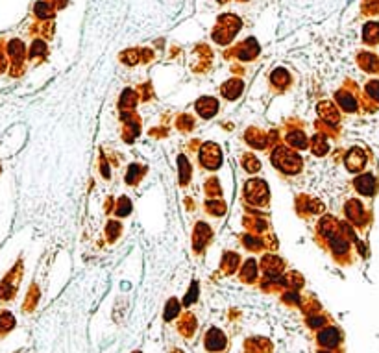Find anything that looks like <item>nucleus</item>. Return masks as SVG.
<instances>
[{"label": "nucleus", "instance_id": "20e7f679", "mask_svg": "<svg viewBox=\"0 0 379 353\" xmlns=\"http://www.w3.org/2000/svg\"><path fill=\"white\" fill-rule=\"evenodd\" d=\"M257 54H259V45L253 37L243 41L241 46L235 50V56L241 59V61H252V59H253Z\"/></svg>", "mask_w": 379, "mask_h": 353}, {"label": "nucleus", "instance_id": "2eb2a0df", "mask_svg": "<svg viewBox=\"0 0 379 353\" xmlns=\"http://www.w3.org/2000/svg\"><path fill=\"white\" fill-rule=\"evenodd\" d=\"M287 143L292 148H307V135L303 133V131H290V133H287Z\"/></svg>", "mask_w": 379, "mask_h": 353}, {"label": "nucleus", "instance_id": "ea45409f", "mask_svg": "<svg viewBox=\"0 0 379 353\" xmlns=\"http://www.w3.org/2000/svg\"><path fill=\"white\" fill-rule=\"evenodd\" d=\"M239 2H246V0H239Z\"/></svg>", "mask_w": 379, "mask_h": 353}, {"label": "nucleus", "instance_id": "c756f323", "mask_svg": "<svg viewBox=\"0 0 379 353\" xmlns=\"http://www.w3.org/2000/svg\"><path fill=\"white\" fill-rule=\"evenodd\" d=\"M313 152L316 155H324L327 152V145L324 141H320V135H316L315 141H313Z\"/></svg>", "mask_w": 379, "mask_h": 353}, {"label": "nucleus", "instance_id": "f03ea898", "mask_svg": "<svg viewBox=\"0 0 379 353\" xmlns=\"http://www.w3.org/2000/svg\"><path fill=\"white\" fill-rule=\"evenodd\" d=\"M244 196L253 206H261L268 198V187L261 179H250L244 185Z\"/></svg>", "mask_w": 379, "mask_h": 353}, {"label": "nucleus", "instance_id": "c85d7f7f", "mask_svg": "<svg viewBox=\"0 0 379 353\" xmlns=\"http://www.w3.org/2000/svg\"><path fill=\"white\" fill-rule=\"evenodd\" d=\"M119 235H121V222L109 220V224H107V237H109V240H115Z\"/></svg>", "mask_w": 379, "mask_h": 353}, {"label": "nucleus", "instance_id": "5701e85b", "mask_svg": "<svg viewBox=\"0 0 379 353\" xmlns=\"http://www.w3.org/2000/svg\"><path fill=\"white\" fill-rule=\"evenodd\" d=\"M117 216H126L131 213V202H129L126 196H122L119 202H117V209H115Z\"/></svg>", "mask_w": 379, "mask_h": 353}, {"label": "nucleus", "instance_id": "9b49d317", "mask_svg": "<svg viewBox=\"0 0 379 353\" xmlns=\"http://www.w3.org/2000/svg\"><path fill=\"white\" fill-rule=\"evenodd\" d=\"M261 265H263V270H265V274L266 276H278L281 272V259H278L276 255H265L263 257V261H261Z\"/></svg>", "mask_w": 379, "mask_h": 353}, {"label": "nucleus", "instance_id": "dca6fc26", "mask_svg": "<svg viewBox=\"0 0 379 353\" xmlns=\"http://www.w3.org/2000/svg\"><path fill=\"white\" fill-rule=\"evenodd\" d=\"M241 277H243V281H255V277H257V266H255V261L253 259H248V261L244 263L243 270H241Z\"/></svg>", "mask_w": 379, "mask_h": 353}, {"label": "nucleus", "instance_id": "393cba45", "mask_svg": "<svg viewBox=\"0 0 379 353\" xmlns=\"http://www.w3.org/2000/svg\"><path fill=\"white\" fill-rule=\"evenodd\" d=\"M346 161H348V169L349 170H357V169H361V167H363V155L359 154L357 150H353V152L348 155V159H346Z\"/></svg>", "mask_w": 379, "mask_h": 353}, {"label": "nucleus", "instance_id": "a211bd4d", "mask_svg": "<svg viewBox=\"0 0 379 353\" xmlns=\"http://www.w3.org/2000/svg\"><path fill=\"white\" fill-rule=\"evenodd\" d=\"M178 167H180V181H182V185H185L190 179V165L185 155L178 157Z\"/></svg>", "mask_w": 379, "mask_h": 353}, {"label": "nucleus", "instance_id": "f704fd0d", "mask_svg": "<svg viewBox=\"0 0 379 353\" xmlns=\"http://www.w3.org/2000/svg\"><path fill=\"white\" fill-rule=\"evenodd\" d=\"M244 246H248V248H252V250H259V248L263 246V242H261L257 237L246 235V237H244Z\"/></svg>", "mask_w": 379, "mask_h": 353}, {"label": "nucleus", "instance_id": "423d86ee", "mask_svg": "<svg viewBox=\"0 0 379 353\" xmlns=\"http://www.w3.org/2000/svg\"><path fill=\"white\" fill-rule=\"evenodd\" d=\"M196 111L200 117L204 118H211L215 117V113L219 111V100L213 98V96H204L196 102Z\"/></svg>", "mask_w": 379, "mask_h": 353}, {"label": "nucleus", "instance_id": "58836bf2", "mask_svg": "<svg viewBox=\"0 0 379 353\" xmlns=\"http://www.w3.org/2000/svg\"><path fill=\"white\" fill-rule=\"evenodd\" d=\"M219 4H226V2H229V0H217Z\"/></svg>", "mask_w": 379, "mask_h": 353}, {"label": "nucleus", "instance_id": "bb28decb", "mask_svg": "<svg viewBox=\"0 0 379 353\" xmlns=\"http://www.w3.org/2000/svg\"><path fill=\"white\" fill-rule=\"evenodd\" d=\"M141 52L139 50H128V52H124V54L121 56L122 58V61L126 63V65H135L139 59H141Z\"/></svg>", "mask_w": 379, "mask_h": 353}, {"label": "nucleus", "instance_id": "f3484780", "mask_svg": "<svg viewBox=\"0 0 379 353\" xmlns=\"http://www.w3.org/2000/svg\"><path fill=\"white\" fill-rule=\"evenodd\" d=\"M270 80H272V84L276 85V87H287V85L290 84V74H288L285 69H276L272 72Z\"/></svg>", "mask_w": 379, "mask_h": 353}, {"label": "nucleus", "instance_id": "2f4dec72", "mask_svg": "<svg viewBox=\"0 0 379 353\" xmlns=\"http://www.w3.org/2000/svg\"><path fill=\"white\" fill-rule=\"evenodd\" d=\"M13 316L9 315V313H2L0 315V329H9V327H13Z\"/></svg>", "mask_w": 379, "mask_h": 353}, {"label": "nucleus", "instance_id": "a878e982", "mask_svg": "<svg viewBox=\"0 0 379 353\" xmlns=\"http://www.w3.org/2000/svg\"><path fill=\"white\" fill-rule=\"evenodd\" d=\"M45 54H46V45L41 41V39H35V41L32 43L30 58H35V56H45Z\"/></svg>", "mask_w": 379, "mask_h": 353}, {"label": "nucleus", "instance_id": "0eeeda50", "mask_svg": "<svg viewBox=\"0 0 379 353\" xmlns=\"http://www.w3.org/2000/svg\"><path fill=\"white\" fill-rule=\"evenodd\" d=\"M211 237V230H209V226L204 222H198L196 228H194V235H192V244H194V250L200 252L202 248L205 246V242L209 240Z\"/></svg>", "mask_w": 379, "mask_h": 353}, {"label": "nucleus", "instance_id": "4c0bfd02", "mask_svg": "<svg viewBox=\"0 0 379 353\" xmlns=\"http://www.w3.org/2000/svg\"><path fill=\"white\" fill-rule=\"evenodd\" d=\"M50 4L54 6V9H61V8H65L68 4V0H48Z\"/></svg>", "mask_w": 379, "mask_h": 353}, {"label": "nucleus", "instance_id": "e433bc0d", "mask_svg": "<svg viewBox=\"0 0 379 353\" xmlns=\"http://www.w3.org/2000/svg\"><path fill=\"white\" fill-rule=\"evenodd\" d=\"M196 291H198L196 283H192V289H190V292H187V298H185V305H189V303H192V301L196 299Z\"/></svg>", "mask_w": 379, "mask_h": 353}, {"label": "nucleus", "instance_id": "ddd939ff", "mask_svg": "<svg viewBox=\"0 0 379 353\" xmlns=\"http://www.w3.org/2000/svg\"><path fill=\"white\" fill-rule=\"evenodd\" d=\"M246 143L253 148H259V150H263L266 146V133L265 131H259L255 128H252L250 131H246Z\"/></svg>", "mask_w": 379, "mask_h": 353}, {"label": "nucleus", "instance_id": "b1692460", "mask_svg": "<svg viewBox=\"0 0 379 353\" xmlns=\"http://www.w3.org/2000/svg\"><path fill=\"white\" fill-rule=\"evenodd\" d=\"M243 167L248 172H257L259 169H261V165H259V159L257 157H253L252 154H246L243 157Z\"/></svg>", "mask_w": 379, "mask_h": 353}, {"label": "nucleus", "instance_id": "4be33fe9", "mask_svg": "<svg viewBox=\"0 0 379 353\" xmlns=\"http://www.w3.org/2000/svg\"><path fill=\"white\" fill-rule=\"evenodd\" d=\"M135 104H137V94L133 91L126 89V91L122 92V96H121V108L122 109H128V108H133Z\"/></svg>", "mask_w": 379, "mask_h": 353}, {"label": "nucleus", "instance_id": "39448f33", "mask_svg": "<svg viewBox=\"0 0 379 353\" xmlns=\"http://www.w3.org/2000/svg\"><path fill=\"white\" fill-rule=\"evenodd\" d=\"M224 346H226V337H224L222 331L217 329V327L207 331V335H205V348L209 352H220V350H224Z\"/></svg>", "mask_w": 379, "mask_h": 353}, {"label": "nucleus", "instance_id": "9d476101", "mask_svg": "<svg viewBox=\"0 0 379 353\" xmlns=\"http://www.w3.org/2000/svg\"><path fill=\"white\" fill-rule=\"evenodd\" d=\"M339 340H341V335L335 327H326L324 331L318 333V342L322 346H326V348H335L339 344Z\"/></svg>", "mask_w": 379, "mask_h": 353}, {"label": "nucleus", "instance_id": "cd10ccee", "mask_svg": "<svg viewBox=\"0 0 379 353\" xmlns=\"http://www.w3.org/2000/svg\"><path fill=\"white\" fill-rule=\"evenodd\" d=\"M141 174H143V169H141L139 165H131L128 169V174H126V181H128V183H135Z\"/></svg>", "mask_w": 379, "mask_h": 353}, {"label": "nucleus", "instance_id": "473e14b6", "mask_svg": "<svg viewBox=\"0 0 379 353\" xmlns=\"http://www.w3.org/2000/svg\"><path fill=\"white\" fill-rule=\"evenodd\" d=\"M205 191H207V194H211V196H215V194H220V185L219 181L215 179V177H211L207 183H205Z\"/></svg>", "mask_w": 379, "mask_h": 353}, {"label": "nucleus", "instance_id": "72a5a7b5", "mask_svg": "<svg viewBox=\"0 0 379 353\" xmlns=\"http://www.w3.org/2000/svg\"><path fill=\"white\" fill-rule=\"evenodd\" d=\"M178 311H180V305H178V301H176V299H170V301H168V305H167V313H165V318H167V320H170L172 316L178 315Z\"/></svg>", "mask_w": 379, "mask_h": 353}, {"label": "nucleus", "instance_id": "1a4fd4ad", "mask_svg": "<svg viewBox=\"0 0 379 353\" xmlns=\"http://www.w3.org/2000/svg\"><path fill=\"white\" fill-rule=\"evenodd\" d=\"M243 89H244V84L241 80H229V82H226V84L222 85L220 91H222V94H224L227 100H235L241 96Z\"/></svg>", "mask_w": 379, "mask_h": 353}, {"label": "nucleus", "instance_id": "4468645a", "mask_svg": "<svg viewBox=\"0 0 379 353\" xmlns=\"http://www.w3.org/2000/svg\"><path fill=\"white\" fill-rule=\"evenodd\" d=\"M8 52H9V56L13 58V61H15V63H21V61L24 59V52H26V46L23 45V41H19V39H13V41H9Z\"/></svg>", "mask_w": 379, "mask_h": 353}, {"label": "nucleus", "instance_id": "412c9836", "mask_svg": "<svg viewBox=\"0 0 379 353\" xmlns=\"http://www.w3.org/2000/svg\"><path fill=\"white\" fill-rule=\"evenodd\" d=\"M205 207H207V213H211V215L215 216H222L226 213L224 202H219V200H209V202L205 204Z\"/></svg>", "mask_w": 379, "mask_h": 353}, {"label": "nucleus", "instance_id": "aec40b11", "mask_svg": "<svg viewBox=\"0 0 379 353\" xmlns=\"http://www.w3.org/2000/svg\"><path fill=\"white\" fill-rule=\"evenodd\" d=\"M318 111L322 117H326V120H331V122H337V120H339V115H337V111H335L333 106H331L329 102H322Z\"/></svg>", "mask_w": 379, "mask_h": 353}, {"label": "nucleus", "instance_id": "f8f14e48", "mask_svg": "<svg viewBox=\"0 0 379 353\" xmlns=\"http://www.w3.org/2000/svg\"><path fill=\"white\" fill-rule=\"evenodd\" d=\"M33 13H35L39 19H43V21H50V19H54V15H56V9H54V6L48 0H39L37 4L33 6Z\"/></svg>", "mask_w": 379, "mask_h": 353}, {"label": "nucleus", "instance_id": "f257e3e1", "mask_svg": "<svg viewBox=\"0 0 379 353\" xmlns=\"http://www.w3.org/2000/svg\"><path fill=\"white\" fill-rule=\"evenodd\" d=\"M272 163L276 169H280L281 172L285 174H294L298 170L302 169V159L300 155L292 152L290 148H285V146H278L272 152Z\"/></svg>", "mask_w": 379, "mask_h": 353}, {"label": "nucleus", "instance_id": "6e6552de", "mask_svg": "<svg viewBox=\"0 0 379 353\" xmlns=\"http://www.w3.org/2000/svg\"><path fill=\"white\" fill-rule=\"evenodd\" d=\"M222 28H226L231 35H237L239 33V30L243 28V21L239 19L237 15H233V13H224V15H220L219 17V23Z\"/></svg>", "mask_w": 379, "mask_h": 353}, {"label": "nucleus", "instance_id": "c9c22d12", "mask_svg": "<svg viewBox=\"0 0 379 353\" xmlns=\"http://www.w3.org/2000/svg\"><path fill=\"white\" fill-rule=\"evenodd\" d=\"M237 263H239V255H235V254H227V255H226V259H224V263H222V266H227L229 270H231V268L235 270Z\"/></svg>", "mask_w": 379, "mask_h": 353}, {"label": "nucleus", "instance_id": "6ab92c4d", "mask_svg": "<svg viewBox=\"0 0 379 353\" xmlns=\"http://www.w3.org/2000/svg\"><path fill=\"white\" fill-rule=\"evenodd\" d=\"M355 187L363 192V194H372V191H374V177L372 176H361L355 181Z\"/></svg>", "mask_w": 379, "mask_h": 353}, {"label": "nucleus", "instance_id": "7c9ffc66", "mask_svg": "<svg viewBox=\"0 0 379 353\" xmlns=\"http://www.w3.org/2000/svg\"><path fill=\"white\" fill-rule=\"evenodd\" d=\"M339 102H341V106L346 109V111H353V109H355V102H353V98H349L348 94H342L341 92V94H339Z\"/></svg>", "mask_w": 379, "mask_h": 353}, {"label": "nucleus", "instance_id": "7ed1b4c3", "mask_svg": "<svg viewBox=\"0 0 379 353\" xmlns=\"http://www.w3.org/2000/svg\"><path fill=\"white\" fill-rule=\"evenodd\" d=\"M200 163L202 167L209 170H215L220 167L222 163V152H220V146L215 143H205L202 146V152H200Z\"/></svg>", "mask_w": 379, "mask_h": 353}]
</instances>
